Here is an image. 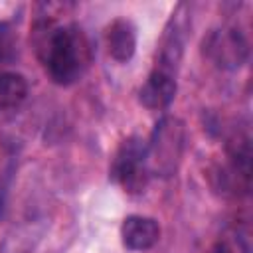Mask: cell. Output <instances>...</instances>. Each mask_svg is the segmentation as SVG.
Returning a JSON list of instances; mask_svg holds the SVG:
<instances>
[{
  "instance_id": "30bf717a",
  "label": "cell",
  "mask_w": 253,
  "mask_h": 253,
  "mask_svg": "<svg viewBox=\"0 0 253 253\" xmlns=\"http://www.w3.org/2000/svg\"><path fill=\"white\" fill-rule=\"evenodd\" d=\"M18 38L10 24L0 22V61H10L16 57Z\"/></svg>"
},
{
  "instance_id": "5b68a950",
  "label": "cell",
  "mask_w": 253,
  "mask_h": 253,
  "mask_svg": "<svg viewBox=\"0 0 253 253\" xmlns=\"http://www.w3.org/2000/svg\"><path fill=\"white\" fill-rule=\"evenodd\" d=\"M174 95H176V73L156 65L138 91L140 103L150 111L166 109L174 101Z\"/></svg>"
},
{
  "instance_id": "52a82bcc",
  "label": "cell",
  "mask_w": 253,
  "mask_h": 253,
  "mask_svg": "<svg viewBox=\"0 0 253 253\" xmlns=\"http://www.w3.org/2000/svg\"><path fill=\"white\" fill-rule=\"evenodd\" d=\"M105 45H107V53L115 61L126 63L136 49V30L132 22L126 18L113 20L105 30Z\"/></svg>"
},
{
  "instance_id": "6da1fadb",
  "label": "cell",
  "mask_w": 253,
  "mask_h": 253,
  "mask_svg": "<svg viewBox=\"0 0 253 253\" xmlns=\"http://www.w3.org/2000/svg\"><path fill=\"white\" fill-rule=\"evenodd\" d=\"M40 10L32 32L36 53L53 83L71 85L89 63V42L79 26L57 24L55 4H42Z\"/></svg>"
},
{
  "instance_id": "7a4b0ae2",
  "label": "cell",
  "mask_w": 253,
  "mask_h": 253,
  "mask_svg": "<svg viewBox=\"0 0 253 253\" xmlns=\"http://www.w3.org/2000/svg\"><path fill=\"white\" fill-rule=\"evenodd\" d=\"M186 144L184 123L176 117H162L146 142V158L150 174L172 176L180 164Z\"/></svg>"
},
{
  "instance_id": "3957f363",
  "label": "cell",
  "mask_w": 253,
  "mask_h": 253,
  "mask_svg": "<svg viewBox=\"0 0 253 253\" xmlns=\"http://www.w3.org/2000/svg\"><path fill=\"white\" fill-rule=\"evenodd\" d=\"M109 174L111 180L123 188V192L126 194L144 192L150 178L146 142L138 136H128L126 140H123L115 152Z\"/></svg>"
},
{
  "instance_id": "277c9868",
  "label": "cell",
  "mask_w": 253,
  "mask_h": 253,
  "mask_svg": "<svg viewBox=\"0 0 253 253\" xmlns=\"http://www.w3.org/2000/svg\"><path fill=\"white\" fill-rule=\"evenodd\" d=\"M204 53L221 69H237L249 57V42L237 28H219L204 40Z\"/></svg>"
},
{
  "instance_id": "8992f818",
  "label": "cell",
  "mask_w": 253,
  "mask_h": 253,
  "mask_svg": "<svg viewBox=\"0 0 253 253\" xmlns=\"http://www.w3.org/2000/svg\"><path fill=\"white\" fill-rule=\"evenodd\" d=\"M121 239L130 251H148L160 239V225L146 215H128L121 225Z\"/></svg>"
},
{
  "instance_id": "9c48e42d",
  "label": "cell",
  "mask_w": 253,
  "mask_h": 253,
  "mask_svg": "<svg viewBox=\"0 0 253 253\" xmlns=\"http://www.w3.org/2000/svg\"><path fill=\"white\" fill-rule=\"evenodd\" d=\"M211 253H251V247H249V243L241 231L225 229L217 237Z\"/></svg>"
},
{
  "instance_id": "ba28073f",
  "label": "cell",
  "mask_w": 253,
  "mask_h": 253,
  "mask_svg": "<svg viewBox=\"0 0 253 253\" xmlns=\"http://www.w3.org/2000/svg\"><path fill=\"white\" fill-rule=\"evenodd\" d=\"M28 95V83L20 73H0V111L18 107Z\"/></svg>"
}]
</instances>
